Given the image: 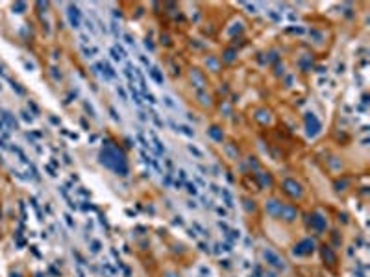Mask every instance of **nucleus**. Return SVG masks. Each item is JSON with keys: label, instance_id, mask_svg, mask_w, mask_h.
Returning <instances> with one entry per match:
<instances>
[{"label": "nucleus", "instance_id": "nucleus-1", "mask_svg": "<svg viewBox=\"0 0 370 277\" xmlns=\"http://www.w3.org/2000/svg\"><path fill=\"white\" fill-rule=\"evenodd\" d=\"M102 163L113 170H117L120 174H126L128 166H126V161H124V155L117 150H113V148H107L106 152H102Z\"/></svg>", "mask_w": 370, "mask_h": 277}]
</instances>
